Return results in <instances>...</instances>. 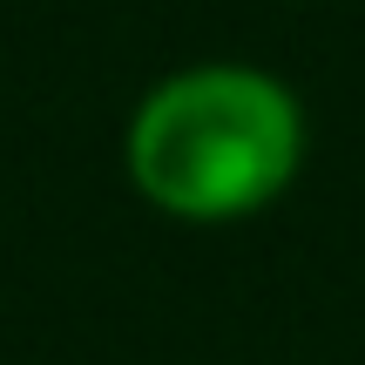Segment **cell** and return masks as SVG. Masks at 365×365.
Masks as SVG:
<instances>
[{
	"label": "cell",
	"instance_id": "1",
	"mask_svg": "<svg viewBox=\"0 0 365 365\" xmlns=\"http://www.w3.org/2000/svg\"><path fill=\"white\" fill-rule=\"evenodd\" d=\"M129 170L176 217H244L298 170V108L250 68L176 75L135 115Z\"/></svg>",
	"mask_w": 365,
	"mask_h": 365
}]
</instances>
